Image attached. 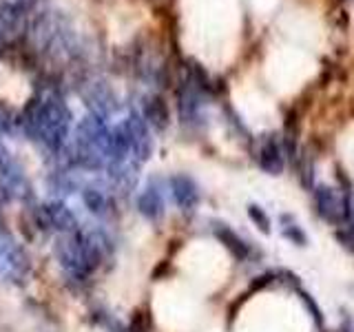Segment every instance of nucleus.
Wrapping results in <instances>:
<instances>
[{
    "mask_svg": "<svg viewBox=\"0 0 354 332\" xmlns=\"http://www.w3.org/2000/svg\"><path fill=\"white\" fill-rule=\"evenodd\" d=\"M27 124L31 127L33 136H40L49 149L58 151L64 144L66 131H69V109L60 100L47 98L44 102L33 107Z\"/></svg>",
    "mask_w": 354,
    "mask_h": 332,
    "instance_id": "nucleus-1",
    "label": "nucleus"
},
{
    "mask_svg": "<svg viewBox=\"0 0 354 332\" xmlns=\"http://www.w3.org/2000/svg\"><path fill=\"white\" fill-rule=\"evenodd\" d=\"M315 210L321 219H326L332 226H343L348 219L350 208V191L339 193V188H332L328 184H319L315 188Z\"/></svg>",
    "mask_w": 354,
    "mask_h": 332,
    "instance_id": "nucleus-2",
    "label": "nucleus"
},
{
    "mask_svg": "<svg viewBox=\"0 0 354 332\" xmlns=\"http://www.w3.org/2000/svg\"><path fill=\"white\" fill-rule=\"evenodd\" d=\"M259 166L270 175H279L286 166V153L283 147L279 144L274 136H268L261 142V149H259Z\"/></svg>",
    "mask_w": 354,
    "mask_h": 332,
    "instance_id": "nucleus-3",
    "label": "nucleus"
},
{
    "mask_svg": "<svg viewBox=\"0 0 354 332\" xmlns=\"http://www.w3.org/2000/svg\"><path fill=\"white\" fill-rule=\"evenodd\" d=\"M171 188H173V197L175 202L182 208H193L199 202V191L195 182L188 175H175L171 177Z\"/></svg>",
    "mask_w": 354,
    "mask_h": 332,
    "instance_id": "nucleus-4",
    "label": "nucleus"
},
{
    "mask_svg": "<svg viewBox=\"0 0 354 332\" xmlns=\"http://www.w3.org/2000/svg\"><path fill=\"white\" fill-rule=\"evenodd\" d=\"M144 118L147 122L158 131H164L169 124V107L160 95H149L147 104H144Z\"/></svg>",
    "mask_w": 354,
    "mask_h": 332,
    "instance_id": "nucleus-5",
    "label": "nucleus"
},
{
    "mask_svg": "<svg viewBox=\"0 0 354 332\" xmlns=\"http://www.w3.org/2000/svg\"><path fill=\"white\" fill-rule=\"evenodd\" d=\"M215 235L219 237V241L235 255L237 259H246L248 257V243L243 241L235 230H230L228 226H217L215 228Z\"/></svg>",
    "mask_w": 354,
    "mask_h": 332,
    "instance_id": "nucleus-6",
    "label": "nucleus"
},
{
    "mask_svg": "<svg viewBox=\"0 0 354 332\" xmlns=\"http://www.w3.org/2000/svg\"><path fill=\"white\" fill-rule=\"evenodd\" d=\"M140 210H142L144 215H149V217L160 215L162 213V199H160V195L155 193V191L144 193L140 197Z\"/></svg>",
    "mask_w": 354,
    "mask_h": 332,
    "instance_id": "nucleus-7",
    "label": "nucleus"
},
{
    "mask_svg": "<svg viewBox=\"0 0 354 332\" xmlns=\"http://www.w3.org/2000/svg\"><path fill=\"white\" fill-rule=\"evenodd\" d=\"M248 215L254 221V226H257L261 232H270V219H268V215H266V210L261 206L250 204L248 206Z\"/></svg>",
    "mask_w": 354,
    "mask_h": 332,
    "instance_id": "nucleus-8",
    "label": "nucleus"
},
{
    "mask_svg": "<svg viewBox=\"0 0 354 332\" xmlns=\"http://www.w3.org/2000/svg\"><path fill=\"white\" fill-rule=\"evenodd\" d=\"M84 202H86V206L93 210V213H100L102 210V206H104V197L100 195V191H93V188H86L84 191Z\"/></svg>",
    "mask_w": 354,
    "mask_h": 332,
    "instance_id": "nucleus-9",
    "label": "nucleus"
},
{
    "mask_svg": "<svg viewBox=\"0 0 354 332\" xmlns=\"http://www.w3.org/2000/svg\"><path fill=\"white\" fill-rule=\"evenodd\" d=\"M283 235L288 239H292L297 246H306L308 243V237H306V232L301 230V226H297V224H290V226H286L283 228Z\"/></svg>",
    "mask_w": 354,
    "mask_h": 332,
    "instance_id": "nucleus-10",
    "label": "nucleus"
},
{
    "mask_svg": "<svg viewBox=\"0 0 354 332\" xmlns=\"http://www.w3.org/2000/svg\"><path fill=\"white\" fill-rule=\"evenodd\" d=\"M299 297H301V299H304V302H306L308 310H310V313H313V319L317 321V324H319V326H324V315H321V308H317V304H315V299H313V297H310L308 293H301V290H299Z\"/></svg>",
    "mask_w": 354,
    "mask_h": 332,
    "instance_id": "nucleus-11",
    "label": "nucleus"
},
{
    "mask_svg": "<svg viewBox=\"0 0 354 332\" xmlns=\"http://www.w3.org/2000/svg\"><path fill=\"white\" fill-rule=\"evenodd\" d=\"M149 330V317L144 313L133 315V332H147Z\"/></svg>",
    "mask_w": 354,
    "mask_h": 332,
    "instance_id": "nucleus-12",
    "label": "nucleus"
},
{
    "mask_svg": "<svg viewBox=\"0 0 354 332\" xmlns=\"http://www.w3.org/2000/svg\"><path fill=\"white\" fill-rule=\"evenodd\" d=\"M0 129H9V113L5 107H0Z\"/></svg>",
    "mask_w": 354,
    "mask_h": 332,
    "instance_id": "nucleus-13",
    "label": "nucleus"
}]
</instances>
